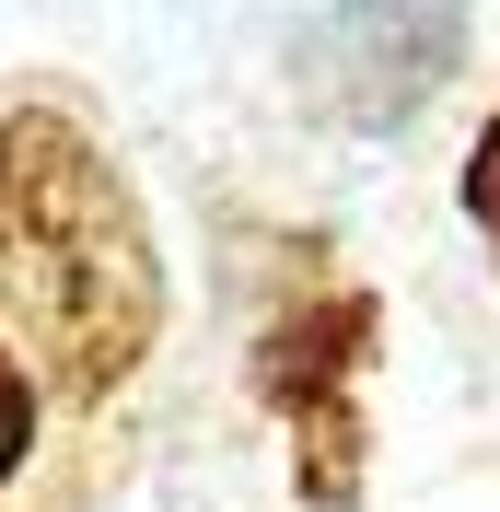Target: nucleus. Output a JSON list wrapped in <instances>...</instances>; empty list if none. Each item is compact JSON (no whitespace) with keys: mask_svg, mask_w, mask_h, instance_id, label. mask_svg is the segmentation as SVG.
I'll list each match as a JSON object with an SVG mask.
<instances>
[{"mask_svg":"<svg viewBox=\"0 0 500 512\" xmlns=\"http://www.w3.org/2000/svg\"><path fill=\"white\" fill-rule=\"evenodd\" d=\"M0 338L105 478V443L163 350V245L140 175L59 82H0Z\"/></svg>","mask_w":500,"mask_h":512,"instance_id":"1","label":"nucleus"},{"mask_svg":"<svg viewBox=\"0 0 500 512\" xmlns=\"http://www.w3.org/2000/svg\"><path fill=\"white\" fill-rule=\"evenodd\" d=\"M361 361H373V291H326V303H291L256 338V396L280 419H314L361 384Z\"/></svg>","mask_w":500,"mask_h":512,"instance_id":"2","label":"nucleus"},{"mask_svg":"<svg viewBox=\"0 0 500 512\" xmlns=\"http://www.w3.org/2000/svg\"><path fill=\"white\" fill-rule=\"evenodd\" d=\"M361 454H373L361 396H338V408L291 419V489H303V512H361Z\"/></svg>","mask_w":500,"mask_h":512,"instance_id":"3","label":"nucleus"},{"mask_svg":"<svg viewBox=\"0 0 500 512\" xmlns=\"http://www.w3.org/2000/svg\"><path fill=\"white\" fill-rule=\"evenodd\" d=\"M47 419H59V408H47V384H35L24 361H12V338H0V512L24 501V478L47 466V443H59Z\"/></svg>","mask_w":500,"mask_h":512,"instance_id":"4","label":"nucleus"},{"mask_svg":"<svg viewBox=\"0 0 500 512\" xmlns=\"http://www.w3.org/2000/svg\"><path fill=\"white\" fill-rule=\"evenodd\" d=\"M466 222L489 233V256H500V105L477 117V140H466Z\"/></svg>","mask_w":500,"mask_h":512,"instance_id":"5","label":"nucleus"}]
</instances>
